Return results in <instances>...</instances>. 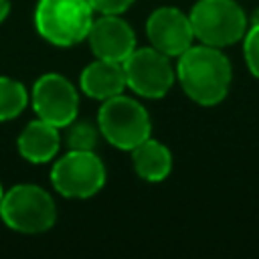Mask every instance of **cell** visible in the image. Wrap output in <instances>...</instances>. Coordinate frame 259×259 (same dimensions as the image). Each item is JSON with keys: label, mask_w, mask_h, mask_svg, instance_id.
<instances>
[{"label": "cell", "mask_w": 259, "mask_h": 259, "mask_svg": "<svg viewBox=\"0 0 259 259\" xmlns=\"http://www.w3.org/2000/svg\"><path fill=\"white\" fill-rule=\"evenodd\" d=\"M178 81L184 93L198 105L221 103L231 89V63L219 47L196 45L178 57Z\"/></svg>", "instance_id": "obj_1"}, {"label": "cell", "mask_w": 259, "mask_h": 259, "mask_svg": "<svg viewBox=\"0 0 259 259\" xmlns=\"http://www.w3.org/2000/svg\"><path fill=\"white\" fill-rule=\"evenodd\" d=\"M93 8L87 0H38L34 24L38 34L57 47H73L87 38Z\"/></svg>", "instance_id": "obj_2"}, {"label": "cell", "mask_w": 259, "mask_h": 259, "mask_svg": "<svg viewBox=\"0 0 259 259\" xmlns=\"http://www.w3.org/2000/svg\"><path fill=\"white\" fill-rule=\"evenodd\" d=\"M0 217L8 229L36 235L55 225L57 208L45 188L34 184H18L4 192L0 200Z\"/></svg>", "instance_id": "obj_3"}, {"label": "cell", "mask_w": 259, "mask_h": 259, "mask_svg": "<svg viewBox=\"0 0 259 259\" xmlns=\"http://www.w3.org/2000/svg\"><path fill=\"white\" fill-rule=\"evenodd\" d=\"M194 38L210 47H229L247 32V14L235 0H198L190 14Z\"/></svg>", "instance_id": "obj_4"}, {"label": "cell", "mask_w": 259, "mask_h": 259, "mask_svg": "<svg viewBox=\"0 0 259 259\" xmlns=\"http://www.w3.org/2000/svg\"><path fill=\"white\" fill-rule=\"evenodd\" d=\"M99 132L103 138L119 148L132 152L138 144H142L146 138H150V117L148 111L132 97L115 95L103 101L99 115H97Z\"/></svg>", "instance_id": "obj_5"}, {"label": "cell", "mask_w": 259, "mask_h": 259, "mask_svg": "<svg viewBox=\"0 0 259 259\" xmlns=\"http://www.w3.org/2000/svg\"><path fill=\"white\" fill-rule=\"evenodd\" d=\"M51 182L67 198H89L101 190L105 168L93 150H69L55 162Z\"/></svg>", "instance_id": "obj_6"}, {"label": "cell", "mask_w": 259, "mask_h": 259, "mask_svg": "<svg viewBox=\"0 0 259 259\" xmlns=\"http://www.w3.org/2000/svg\"><path fill=\"white\" fill-rule=\"evenodd\" d=\"M121 65L127 87L148 99L164 97L176 79V71L170 65V57L154 47L134 49Z\"/></svg>", "instance_id": "obj_7"}, {"label": "cell", "mask_w": 259, "mask_h": 259, "mask_svg": "<svg viewBox=\"0 0 259 259\" xmlns=\"http://www.w3.org/2000/svg\"><path fill=\"white\" fill-rule=\"evenodd\" d=\"M32 107L40 119L61 130L75 121L79 109V95L77 89L63 75L47 73L38 77L32 87Z\"/></svg>", "instance_id": "obj_8"}, {"label": "cell", "mask_w": 259, "mask_h": 259, "mask_svg": "<svg viewBox=\"0 0 259 259\" xmlns=\"http://www.w3.org/2000/svg\"><path fill=\"white\" fill-rule=\"evenodd\" d=\"M146 32L152 47L168 57H180L186 49L192 47L194 40L188 14L172 6L154 10L146 22Z\"/></svg>", "instance_id": "obj_9"}, {"label": "cell", "mask_w": 259, "mask_h": 259, "mask_svg": "<svg viewBox=\"0 0 259 259\" xmlns=\"http://www.w3.org/2000/svg\"><path fill=\"white\" fill-rule=\"evenodd\" d=\"M91 51L97 59L123 63L136 49V34L119 14H101L87 32Z\"/></svg>", "instance_id": "obj_10"}, {"label": "cell", "mask_w": 259, "mask_h": 259, "mask_svg": "<svg viewBox=\"0 0 259 259\" xmlns=\"http://www.w3.org/2000/svg\"><path fill=\"white\" fill-rule=\"evenodd\" d=\"M79 83H81V91L87 97L99 99V101L115 97L123 93V89L127 87L123 65L113 61H103V59L89 63L83 69Z\"/></svg>", "instance_id": "obj_11"}, {"label": "cell", "mask_w": 259, "mask_h": 259, "mask_svg": "<svg viewBox=\"0 0 259 259\" xmlns=\"http://www.w3.org/2000/svg\"><path fill=\"white\" fill-rule=\"evenodd\" d=\"M59 144H61L59 127L40 117L30 121L16 140L20 156L32 164H45L53 160L59 150Z\"/></svg>", "instance_id": "obj_12"}, {"label": "cell", "mask_w": 259, "mask_h": 259, "mask_svg": "<svg viewBox=\"0 0 259 259\" xmlns=\"http://www.w3.org/2000/svg\"><path fill=\"white\" fill-rule=\"evenodd\" d=\"M134 168L148 182H162L172 170V154L158 140L146 138L132 150Z\"/></svg>", "instance_id": "obj_13"}, {"label": "cell", "mask_w": 259, "mask_h": 259, "mask_svg": "<svg viewBox=\"0 0 259 259\" xmlns=\"http://www.w3.org/2000/svg\"><path fill=\"white\" fill-rule=\"evenodd\" d=\"M28 103V93L24 85L10 77H0V121L12 119Z\"/></svg>", "instance_id": "obj_14"}, {"label": "cell", "mask_w": 259, "mask_h": 259, "mask_svg": "<svg viewBox=\"0 0 259 259\" xmlns=\"http://www.w3.org/2000/svg\"><path fill=\"white\" fill-rule=\"evenodd\" d=\"M69 134H67V144L71 150H93L97 142V130L87 123V121H77L69 123Z\"/></svg>", "instance_id": "obj_15"}, {"label": "cell", "mask_w": 259, "mask_h": 259, "mask_svg": "<svg viewBox=\"0 0 259 259\" xmlns=\"http://www.w3.org/2000/svg\"><path fill=\"white\" fill-rule=\"evenodd\" d=\"M243 55L253 77L259 79V24H251L243 36Z\"/></svg>", "instance_id": "obj_16"}, {"label": "cell", "mask_w": 259, "mask_h": 259, "mask_svg": "<svg viewBox=\"0 0 259 259\" xmlns=\"http://www.w3.org/2000/svg\"><path fill=\"white\" fill-rule=\"evenodd\" d=\"M87 2L93 8V12L99 14H121L134 4V0H87Z\"/></svg>", "instance_id": "obj_17"}, {"label": "cell", "mask_w": 259, "mask_h": 259, "mask_svg": "<svg viewBox=\"0 0 259 259\" xmlns=\"http://www.w3.org/2000/svg\"><path fill=\"white\" fill-rule=\"evenodd\" d=\"M8 10H10V2L8 0H0V22L8 16Z\"/></svg>", "instance_id": "obj_18"}, {"label": "cell", "mask_w": 259, "mask_h": 259, "mask_svg": "<svg viewBox=\"0 0 259 259\" xmlns=\"http://www.w3.org/2000/svg\"><path fill=\"white\" fill-rule=\"evenodd\" d=\"M251 24H259V10H255V14L251 16Z\"/></svg>", "instance_id": "obj_19"}, {"label": "cell", "mask_w": 259, "mask_h": 259, "mask_svg": "<svg viewBox=\"0 0 259 259\" xmlns=\"http://www.w3.org/2000/svg\"><path fill=\"white\" fill-rule=\"evenodd\" d=\"M2 196H4V188H2V184H0V200H2Z\"/></svg>", "instance_id": "obj_20"}]
</instances>
